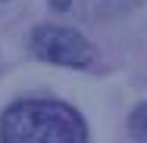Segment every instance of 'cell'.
Listing matches in <instances>:
<instances>
[{
	"mask_svg": "<svg viewBox=\"0 0 147 143\" xmlns=\"http://www.w3.org/2000/svg\"><path fill=\"white\" fill-rule=\"evenodd\" d=\"M85 137L82 115L66 103L22 100L0 115V140L6 143H82Z\"/></svg>",
	"mask_w": 147,
	"mask_h": 143,
	"instance_id": "obj_1",
	"label": "cell"
},
{
	"mask_svg": "<svg viewBox=\"0 0 147 143\" xmlns=\"http://www.w3.org/2000/svg\"><path fill=\"white\" fill-rule=\"evenodd\" d=\"M28 50L44 62L69 65V69H85L94 59V47L88 37L63 25H38L28 37Z\"/></svg>",
	"mask_w": 147,
	"mask_h": 143,
	"instance_id": "obj_2",
	"label": "cell"
},
{
	"mask_svg": "<svg viewBox=\"0 0 147 143\" xmlns=\"http://www.w3.org/2000/svg\"><path fill=\"white\" fill-rule=\"evenodd\" d=\"M128 134L138 140H147V100L128 115Z\"/></svg>",
	"mask_w": 147,
	"mask_h": 143,
	"instance_id": "obj_3",
	"label": "cell"
},
{
	"mask_svg": "<svg viewBox=\"0 0 147 143\" xmlns=\"http://www.w3.org/2000/svg\"><path fill=\"white\" fill-rule=\"evenodd\" d=\"M69 3H72V0H50V6L59 9V13H66V9H69Z\"/></svg>",
	"mask_w": 147,
	"mask_h": 143,
	"instance_id": "obj_4",
	"label": "cell"
},
{
	"mask_svg": "<svg viewBox=\"0 0 147 143\" xmlns=\"http://www.w3.org/2000/svg\"><path fill=\"white\" fill-rule=\"evenodd\" d=\"M0 3H3V0H0Z\"/></svg>",
	"mask_w": 147,
	"mask_h": 143,
	"instance_id": "obj_5",
	"label": "cell"
}]
</instances>
